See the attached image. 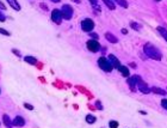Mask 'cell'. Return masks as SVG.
<instances>
[{
  "label": "cell",
  "instance_id": "cell-8",
  "mask_svg": "<svg viewBox=\"0 0 167 128\" xmlns=\"http://www.w3.org/2000/svg\"><path fill=\"white\" fill-rule=\"evenodd\" d=\"M51 21L54 23H56V24H61V22H62V16H61V11L60 10H57V9L53 10V12H51Z\"/></svg>",
  "mask_w": 167,
  "mask_h": 128
},
{
  "label": "cell",
  "instance_id": "cell-28",
  "mask_svg": "<svg viewBox=\"0 0 167 128\" xmlns=\"http://www.w3.org/2000/svg\"><path fill=\"white\" fill-rule=\"evenodd\" d=\"M88 34H90L91 37H93L94 40H97V38H98V35H97V34H94V32H88Z\"/></svg>",
  "mask_w": 167,
  "mask_h": 128
},
{
  "label": "cell",
  "instance_id": "cell-17",
  "mask_svg": "<svg viewBox=\"0 0 167 128\" xmlns=\"http://www.w3.org/2000/svg\"><path fill=\"white\" fill-rule=\"evenodd\" d=\"M24 61L30 64V65H36L37 64V59L34 56H24Z\"/></svg>",
  "mask_w": 167,
  "mask_h": 128
},
{
  "label": "cell",
  "instance_id": "cell-22",
  "mask_svg": "<svg viewBox=\"0 0 167 128\" xmlns=\"http://www.w3.org/2000/svg\"><path fill=\"white\" fill-rule=\"evenodd\" d=\"M109 126H110L111 128H117V127H118V122H116V121H110V122H109Z\"/></svg>",
  "mask_w": 167,
  "mask_h": 128
},
{
  "label": "cell",
  "instance_id": "cell-21",
  "mask_svg": "<svg viewBox=\"0 0 167 128\" xmlns=\"http://www.w3.org/2000/svg\"><path fill=\"white\" fill-rule=\"evenodd\" d=\"M115 1L118 4L119 6H122V7H124V9H127L128 7V3H127V0H115Z\"/></svg>",
  "mask_w": 167,
  "mask_h": 128
},
{
  "label": "cell",
  "instance_id": "cell-18",
  "mask_svg": "<svg viewBox=\"0 0 167 128\" xmlns=\"http://www.w3.org/2000/svg\"><path fill=\"white\" fill-rule=\"evenodd\" d=\"M156 30H158V32L162 36V38L166 41V40H167V34H166L167 31H166V29H165V28H162V27H158V28H156Z\"/></svg>",
  "mask_w": 167,
  "mask_h": 128
},
{
  "label": "cell",
  "instance_id": "cell-13",
  "mask_svg": "<svg viewBox=\"0 0 167 128\" xmlns=\"http://www.w3.org/2000/svg\"><path fill=\"white\" fill-rule=\"evenodd\" d=\"M105 38H106L109 42H111V43H117V42H118L117 37H116L115 35L111 34V32H106V34H105Z\"/></svg>",
  "mask_w": 167,
  "mask_h": 128
},
{
  "label": "cell",
  "instance_id": "cell-19",
  "mask_svg": "<svg viewBox=\"0 0 167 128\" xmlns=\"http://www.w3.org/2000/svg\"><path fill=\"white\" fill-rule=\"evenodd\" d=\"M86 122L87 123H94L96 122V116H93V115H87V116H86Z\"/></svg>",
  "mask_w": 167,
  "mask_h": 128
},
{
  "label": "cell",
  "instance_id": "cell-30",
  "mask_svg": "<svg viewBox=\"0 0 167 128\" xmlns=\"http://www.w3.org/2000/svg\"><path fill=\"white\" fill-rule=\"evenodd\" d=\"M12 52H13V54H16V55H18V56H20V53L18 52L17 49H12Z\"/></svg>",
  "mask_w": 167,
  "mask_h": 128
},
{
  "label": "cell",
  "instance_id": "cell-27",
  "mask_svg": "<svg viewBox=\"0 0 167 128\" xmlns=\"http://www.w3.org/2000/svg\"><path fill=\"white\" fill-rule=\"evenodd\" d=\"M6 21V17H5V15L1 11H0V22H5Z\"/></svg>",
  "mask_w": 167,
  "mask_h": 128
},
{
  "label": "cell",
  "instance_id": "cell-23",
  "mask_svg": "<svg viewBox=\"0 0 167 128\" xmlns=\"http://www.w3.org/2000/svg\"><path fill=\"white\" fill-rule=\"evenodd\" d=\"M0 34L1 35H5V36H10L11 34L7 31V30H5V29H3V28H0Z\"/></svg>",
  "mask_w": 167,
  "mask_h": 128
},
{
  "label": "cell",
  "instance_id": "cell-26",
  "mask_svg": "<svg viewBox=\"0 0 167 128\" xmlns=\"http://www.w3.org/2000/svg\"><path fill=\"white\" fill-rule=\"evenodd\" d=\"M161 107L164 109H167V99H162L161 101Z\"/></svg>",
  "mask_w": 167,
  "mask_h": 128
},
{
  "label": "cell",
  "instance_id": "cell-20",
  "mask_svg": "<svg viewBox=\"0 0 167 128\" xmlns=\"http://www.w3.org/2000/svg\"><path fill=\"white\" fill-rule=\"evenodd\" d=\"M130 27H131L134 30H136V31H140V30L142 29V27L140 25V24L135 23V22H131V23H130Z\"/></svg>",
  "mask_w": 167,
  "mask_h": 128
},
{
  "label": "cell",
  "instance_id": "cell-9",
  "mask_svg": "<svg viewBox=\"0 0 167 128\" xmlns=\"http://www.w3.org/2000/svg\"><path fill=\"white\" fill-rule=\"evenodd\" d=\"M108 60H109V62L111 64V66H112V68H118V67L121 66L119 60L117 59L115 55H112V54H110L109 58H108Z\"/></svg>",
  "mask_w": 167,
  "mask_h": 128
},
{
  "label": "cell",
  "instance_id": "cell-15",
  "mask_svg": "<svg viewBox=\"0 0 167 128\" xmlns=\"http://www.w3.org/2000/svg\"><path fill=\"white\" fill-rule=\"evenodd\" d=\"M102 1L106 5V7L110 9V10H115L116 9V5L114 3V0H102Z\"/></svg>",
  "mask_w": 167,
  "mask_h": 128
},
{
  "label": "cell",
  "instance_id": "cell-2",
  "mask_svg": "<svg viewBox=\"0 0 167 128\" xmlns=\"http://www.w3.org/2000/svg\"><path fill=\"white\" fill-rule=\"evenodd\" d=\"M61 16H62V19H66V21H69L71 18L73 17V9H72V6L71 5H68V4H65L62 7H61Z\"/></svg>",
  "mask_w": 167,
  "mask_h": 128
},
{
  "label": "cell",
  "instance_id": "cell-33",
  "mask_svg": "<svg viewBox=\"0 0 167 128\" xmlns=\"http://www.w3.org/2000/svg\"><path fill=\"white\" fill-rule=\"evenodd\" d=\"M50 1H53V3H60L61 0H50Z\"/></svg>",
  "mask_w": 167,
  "mask_h": 128
},
{
  "label": "cell",
  "instance_id": "cell-12",
  "mask_svg": "<svg viewBox=\"0 0 167 128\" xmlns=\"http://www.w3.org/2000/svg\"><path fill=\"white\" fill-rule=\"evenodd\" d=\"M7 1V4H10V6L13 10H16V11H20V5L18 4V1L17 0H6Z\"/></svg>",
  "mask_w": 167,
  "mask_h": 128
},
{
  "label": "cell",
  "instance_id": "cell-4",
  "mask_svg": "<svg viewBox=\"0 0 167 128\" xmlns=\"http://www.w3.org/2000/svg\"><path fill=\"white\" fill-rule=\"evenodd\" d=\"M81 29L85 32H91L94 29V22L90 19V18H86V19L81 22Z\"/></svg>",
  "mask_w": 167,
  "mask_h": 128
},
{
  "label": "cell",
  "instance_id": "cell-16",
  "mask_svg": "<svg viewBox=\"0 0 167 128\" xmlns=\"http://www.w3.org/2000/svg\"><path fill=\"white\" fill-rule=\"evenodd\" d=\"M3 121H4V125L6 126V127H12V121H11V119L9 117V115H6V114H4L3 115Z\"/></svg>",
  "mask_w": 167,
  "mask_h": 128
},
{
  "label": "cell",
  "instance_id": "cell-31",
  "mask_svg": "<svg viewBox=\"0 0 167 128\" xmlns=\"http://www.w3.org/2000/svg\"><path fill=\"white\" fill-rule=\"evenodd\" d=\"M5 9H6V6H5L1 1H0V10H5Z\"/></svg>",
  "mask_w": 167,
  "mask_h": 128
},
{
  "label": "cell",
  "instance_id": "cell-35",
  "mask_svg": "<svg viewBox=\"0 0 167 128\" xmlns=\"http://www.w3.org/2000/svg\"><path fill=\"white\" fill-rule=\"evenodd\" d=\"M155 1H161V0H155Z\"/></svg>",
  "mask_w": 167,
  "mask_h": 128
},
{
  "label": "cell",
  "instance_id": "cell-25",
  "mask_svg": "<svg viewBox=\"0 0 167 128\" xmlns=\"http://www.w3.org/2000/svg\"><path fill=\"white\" fill-rule=\"evenodd\" d=\"M96 107H97L98 109H99V110H103V104H102V103H100L99 101H97V102H96Z\"/></svg>",
  "mask_w": 167,
  "mask_h": 128
},
{
  "label": "cell",
  "instance_id": "cell-34",
  "mask_svg": "<svg viewBox=\"0 0 167 128\" xmlns=\"http://www.w3.org/2000/svg\"><path fill=\"white\" fill-rule=\"evenodd\" d=\"M72 1H74V3H77V4H80V0H72Z\"/></svg>",
  "mask_w": 167,
  "mask_h": 128
},
{
  "label": "cell",
  "instance_id": "cell-6",
  "mask_svg": "<svg viewBox=\"0 0 167 128\" xmlns=\"http://www.w3.org/2000/svg\"><path fill=\"white\" fill-rule=\"evenodd\" d=\"M136 89H139L142 94H145V95H147V94H149L150 92V88L148 86V85L142 80V78L140 79V80L137 82V84H136Z\"/></svg>",
  "mask_w": 167,
  "mask_h": 128
},
{
  "label": "cell",
  "instance_id": "cell-29",
  "mask_svg": "<svg viewBox=\"0 0 167 128\" xmlns=\"http://www.w3.org/2000/svg\"><path fill=\"white\" fill-rule=\"evenodd\" d=\"M88 1L92 4V6H96V5H98V0H88Z\"/></svg>",
  "mask_w": 167,
  "mask_h": 128
},
{
  "label": "cell",
  "instance_id": "cell-1",
  "mask_svg": "<svg viewBox=\"0 0 167 128\" xmlns=\"http://www.w3.org/2000/svg\"><path fill=\"white\" fill-rule=\"evenodd\" d=\"M143 52H145V54H146V55L149 58V59L158 60V61H160V60L162 59L161 52H160L155 46H153V44H150V43H146V44H145Z\"/></svg>",
  "mask_w": 167,
  "mask_h": 128
},
{
  "label": "cell",
  "instance_id": "cell-5",
  "mask_svg": "<svg viewBox=\"0 0 167 128\" xmlns=\"http://www.w3.org/2000/svg\"><path fill=\"white\" fill-rule=\"evenodd\" d=\"M86 47H87V49L92 53H97L98 50L100 49V44H99V42H98L97 40H88L87 41V43H86Z\"/></svg>",
  "mask_w": 167,
  "mask_h": 128
},
{
  "label": "cell",
  "instance_id": "cell-32",
  "mask_svg": "<svg viewBox=\"0 0 167 128\" xmlns=\"http://www.w3.org/2000/svg\"><path fill=\"white\" fill-rule=\"evenodd\" d=\"M122 34H123V35H127V34H128L127 29H122Z\"/></svg>",
  "mask_w": 167,
  "mask_h": 128
},
{
  "label": "cell",
  "instance_id": "cell-24",
  "mask_svg": "<svg viewBox=\"0 0 167 128\" xmlns=\"http://www.w3.org/2000/svg\"><path fill=\"white\" fill-rule=\"evenodd\" d=\"M24 107H25L26 109H29V110H34V105L29 104V103H24Z\"/></svg>",
  "mask_w": 167,
  "mask_h": 128
},
{
  "label": "cell",
  "instance_id": "cell-11",
  "mask_svg": "<svg viewBox=\"0 0 167 128\" xmlns=\"http://www.w3.org/2000/svg\"><path fill=\"white\" fill-rule=\"evenodd\" d=\"M117 70H118L119 72H121V74L123 76V77H129V76H130V71H129V68H128V67H125V66H119L118 67V68H117Z\"/></svg>",
  "mask_w": 167,
  "mask_h": 128
},
{
  "label": "cell",
  "instance_id": "cell-3",
  "mask_svg": "<svg viewBox=\"0 0 167 128\" xmlns=\"http://www.w3.org/2000/svg\"><path fill=\"white\" fill-rule=\"evenodd\" d=\"M98 66L100 67V68L104 71V72H106V73H110L111 71H112V66H111V64L109 62V60L106 58H99L98 59Z\"/></svg>",
  "mask_w": 167,
  "mask_h": 128
},
{
  "label": "cell",
  "instance_id": "cell-7",
  "mask_svg": "<svg viewBox=\"0 0 167 128\" xmlns=\"http://www.w3.org/2000/svg\"><path fill=\"white\" fill-rule=\"evenodd\" d=\"M140 79H141V77H140V76H137V74L129 77V79L127 80V83H128L129 86H130L131 91H136V84H137V82L140 80Z\"/></svg>",
  "mask_w": 167,
  "mask_h": 128
},
{
  "label": "cell",
  "instance_id": "cell-10",
  "mask_svg": "<svg viewBox=\"0 0 167 128\" xmlns=\"http://www.w3.org/2000/svg\"><path fill=\"white\" fill-rule=\"evenodd\" d=\"M24 125H25V120H24V117L19 116V115L12 120V126H15V127H23Z\"/></svg>",
  "mask_w": 167,
  "mask_h": 128
},
{
  "label": "cell",
  "instance_id": "cell-14",
  "mask_svg": "<svg viewBox=\"0 0 167 128\" xmlns=\"http://www.w3.org/2000/svg\"><path fill=\"white\" fill-rule=\"evenodd\" d=\"M150 92L158 94V95H162V96H165V95H166V91H165L164 89H161V88H156V86L152 88V89H150Z\"/></svg>",
  "mask_w": 167,
  "mask_h": 128
}]
</instances>
